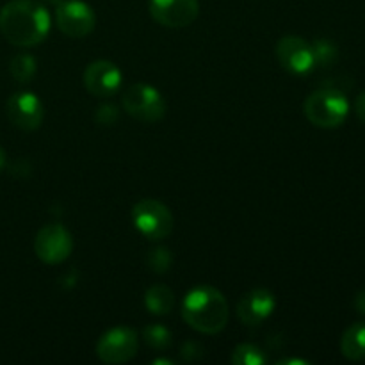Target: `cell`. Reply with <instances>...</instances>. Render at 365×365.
<instances>
[{"instance_id": "cell-24", "label": "cell", "mask_w": 365, "mask_h": 365, "mask_svg": "<svg viewBox=\"0 0 365 365\" xmlns=\"http://www.w3.org/2000/svg\"><path fill=\"white\" fill-rule=\"evenodd\" d=\"M355 309H356V312L364 314L365 316V289L355 296Z\"/></svg>"}, {"instance_id": "cell-3", "label": "cell", "mask_w": 365, "mask_h": 365, "mask_svg": "<svg viewBox=\"0 0 365 365\" xmlns=\"http://www.w3.org/2000/svg\"><path fill=\"white\" fill-rule=\"evenodd\" d=\"M307 120L319 128H337L349 114V102L337 89H317L303 103Z\"/></svg>"}, {"instance_id": "cell-14", "label": "cell", "mask_w": 365, "mask_h": 365, "mask_svg": "<svg viewBox=\"0 0 365 365\" xmlns=\"http://www.w3.org/2000/svg\"><path fill=\"white\" fill-rule=\"evenodd\" d=\"M341 351L351 362L365 360V321L353 323L348 330L342 334Z\"/></svg>"}, {"instance_id": "cell-7", "label": "cell", "mask_w": 365, "mask_h": 365, "mask_svg": "<svg viewBox=\"0 0 365 365\" xmlns=\"http://www.w3.org/2000/svg\"><path fill=\"white\" fill-rule=\"evenodd\" d=\"M73 250V241L61 223H48L38 232L34 239V252L41 262L48 266L63 264Z\"/></svg>"}, {"instance_id": "cell-26", "label": "cell", "mask_w": 365, "mask_h": 365, "mask_svg": "<svg viewBox=\"0 0 365 365\" xmlns=\"http://www.w3.org/2000/svg\"><path fill=\"white\" fill-rule=\"evenodd\" d=\"M45 2H50V4H56V6H57V4H59V2H61V0H45Z\"/></svg>"}, {"instance_id": "cell-9", "label": "cell", "mask_w": 365, "mask_h": 365, "mask_svg": "<svg viewBox=\"0 0 365 365\" xmlns=\"http://www.w3.org/2000/svg\"><path fill=\"white\" fill-rule=\"evenodd\" d=\"M278 63L292 75H307L316 66L312 45L299 36H284L277 43Z\"/></svg>"}, {"instance_id": "cell-10", "label": "cell", "mask_w": 365, "mask_h": 365, "mask_svg": "<svg viewBox=\"0 0 365 365\" xmlns=\"http://www.w3.org/2000/svg\"><path fill=\"white\" fill-rule=\"evenodd\" d=\"M150 14L163 27H187L198 18V0H150Z\"/></svg>"}, {"instance_id": "cell-17", "label": "cell", "mask_w": 365, "mask_h": 365, "mask_svg": "<svg viewBox=\"0 0 365 365\" xmlns=\"http://www.w3.org/2000/svg\"><path fill=\"white\" fill-rule=\"evenodd\" d=\"M267 362V355L253 344H239L232 353L234 365H262Z\"/></svg>"}, {"instance_id": "cell-5", "label": "cell", "mask_w": 365, "mask_h": 365, "mask_svg": "<svg viewBox=\"0 0 365 365\" xmlns=\"http://www.w3.org/2000/svg\"><path fill=\"white\" fill-rule=\"evenodd\" d=\"M121 103L125 113L145 123H157L166 116L168 107L163 95L153 86L143 82L128 86L121 96Z\"/></svg>"}, {"instance_id": "cell-23", "label": "cell", "mask_w": 365, "mask_h": 365, "mask_svg": "<svg viewBox=\"0 0 365 365\" xmlns=\"http://www.w3.org/2000/svg\"><path fill=\"white\" fill-rule=\"evenodd\" d=\"M355 113L359 116V120L365 123V91L360 93L355 100Z\"/></svg>"}, {"instance_id": "cell-16", "label": "cell", "mask_w": 365, "mask_h": 365, "mask_svg": "<svg viewBox=\"0 0 365 365\" xmlns=\"http://www.w3.org/2000/svg\"><path fill=\"white\" fill-rule=\"evenodd\" d=\"M9 71L13 78L21 84H27L36 75V59L31 53H16L9 63Z\"/></svg>"}, {"instance_id": "cell-18", "label": "cell", "mask_w": 365, "mask_h": 365, "mask_svg": "<svg viewBox=\"0 0 365 365\" xmlns=\"http://www.w3.org/2000/svg\"><path fill=\"white\" fill-rule=\"evenodd\" d=\"M143 339L150 348L157 351H166L171 346V331L163 324H148L143 330Z\"/></svg>"}, {"instance_id": "cell-21", "label": "cell", "mask_w": 365, "mask_h": 365, "mask_svg": "<svg viewBox=\"0 0 365 365\" xmlns=\"http://www.w3.org/2000/svg\"><path fill=\"white\" fill-rule=\"evenodd\" d=\"M118 107L113 106V103H103L98 109L95 110V121L98 125H103V127H109V125H114L118 121Z\"/></svg>"}, {"instance_id": "cell-20", "label": "cell", "mask_w": 365, "mask_h": 365, "mask_svg": "<svg viewBox=\"0 0 365 365\" xmlns=\"http://www.w3.org/2000/svg\"><path fill=\"white\" fill-rule=\"evenodd\" d=\"M312 50L316 64H321V66H328L337 59V48L328 39H317L316 43H312Z\"/></svg>"}, {"instance_id": "cell-2", "label": "cell", "mask_w": 365, "mask_h": 365, "mask_svg": "<svg viewBox=\"0 0 365 365\" xmlns=\"http://www.w3.org/2000/svg\"><path fill=\"white\" fill-rule=\"evenodd\" d=\"M182 317L192 330L216 335L228 323V303L221 291L210 285H198L185 294L182 302Z\"/></svg>"}, {"instance_id": "cell-1", "label": "cell", "mask_w": 365, "mask_h": 365, "mask_svg": "<svg viewBox=\"0 0 365 365\" xmlns=\"http://www.w3.org/2000/svg\"><path fill=\"white\" fill-rule=\"evenodd\" d=\"M0 32L14 46H36L48 36L50 14L34 0H11L0 9Z\"/></svg>"}, {"instance_id": "cell-6", "label": "cell", "mask_w": 365, "mask_h": 365, "mask_svg": "<svg viewBox=\"0 0 365 365\" xmlns=\"http://www.w3.org/2000/svg\"><path fill=\"white\" fill-rule=\"evenodd\" d=\"M138 334L132 328L116 327L107 330L96 342V355L103 364H125L134 359L138 353Z\"/></svg>"}, {"instance_id": "cell-4", "label": "cell", "mask_w": 365, "mask_h": 365, "mask_svg": "<svg viewBox=\"0 0 365 365\" xmlns=\"http://www.w3.org/2000/svg\"><path fill=\"white\" fill-rule=\"evenodd\" d=\"M132 223L148 241H164L173 232V214L159 200L146 198L132 207Z\"/></svg>"}, {"instance_id": "cell-25", "label": "cell", "mask_w": 365, "mask_h": 365, "mask_svg": "<svg viewBox=\"0 0 365 365\" xmlns=\"http://www.w3.org/2000/svg\"><path fill=\"white\" fill-rule=\"evenodd\" d=\"M4 166H6V152H4V148L0 146V171L4 170Z\"/></svg>"}, {"instance_id": "cell-15", "label": "cell", "mask_w": 365, "mask_h": 365, "mask_svg": "<svg viewBox=\"0 0 365 365\" xmlns=\"http://www.w3.org/2000/svg\"><path fill=\"white\" fill-rule=\"evenodd\" d=\"M145 305L153 316H166L175 307V294L166 285H152L145 294Z\"/></svg>"}, {"instance_id": "cell-22", "label": "cell", "mask_w": 365, "mask_h": 365, "mask_svg": "<svg viewBox=\"0 0 365 365\" xmlns=\"http://www.w3.org/2000/svg\"><path fill=\"white\" fill-rule=\"evenodd\" d=\"M180 356L185 360V362H196L203 356V348L195 341H189L182 346Z\"/></svg>"}, {"instance_id": "cell-8", "label": "cell", "mask_w": 365, "mask_h": 365, "mask_svg": "<svg viewBox=\"0 0 365 365\" xmlns=\"http://www.w3.org/2000/svg\"><path fill=\"white\" fill-rule=\"evenodd\" d=\"M57 29L73 39L86 38L96 25V16L91 7L82 0H61L56 9Z\"/></svg>"}, {"instance_id": "cell-11", "label": "cell", "mask_w": 365, "mask_h": 365, "mask_svg": "<svg viewBox=\"0 0 365 365\" xmlns=\"http://www.w3.org/2000/svg\"><path fill=\"white\" fill-rule=\"evenodd\" d=\"M7 118L16 128L31 132L39 128L43 121V103L34 93L20 91L9 96L6 106Z\"/></svg>"}, {"instance_id": "cell-13", "label": "cell", "mask_w": 365, "mask_h": 365, "mask_svg": "<svg viewBox=\"0 0 365 365\" xmlns=\"http://www.w3.org/2000/svg\"><path fill=\"white\" fill-rule=\"evenodd\" d=\"M277 299L267 289H253L237 303V317L246 327H259L273 314Z\"/></svg>"}, {"instance_id": "cell-12", "label": "cell", "mask_w": 365, "mask_h": 365, "mask_svg": "<svg viewBox=\"0 0 365 365\" xmlns=\"http://www.w3.org/2000/svg\"><path fill=\"white\" fill-rule=\"evenodd\" d=\"M84 86L93 96L109 98L121 86L120 68L106 59L93 61L84 71Z\"/></svg>"}, {"instance_id": "cell-19", "label": "cell", "mask_w": 365, "mask_h": 365, "mask_svg": "<svg viewBox=\"0 0 365 365\" xmlns=\"http://www.w3.org/2000/svg\"><path fill=\"white\" fill-rule=\"evenodd\" d=\"M171 264H173V257H171L168 248L150 250V253L146 255V266H148L150 271H153V273L157 274L168 273Z\"/></svg>"}]
</instances>
